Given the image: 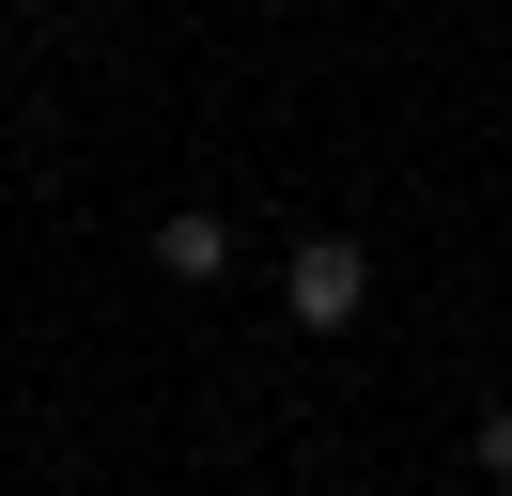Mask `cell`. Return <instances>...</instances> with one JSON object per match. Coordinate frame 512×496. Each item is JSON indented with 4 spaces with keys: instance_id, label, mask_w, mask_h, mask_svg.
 Here are the masks:
<instances>
[{
    "instance_id": "6da1fadb",
    "label": "cell",
    "mask_w": 512,
    "mask_h": 496,
    "mask_svg": "<svg viewBox=\"0 0 512 496\" xmlns=\"http://www.w3.org/2000/svg\"><path fill=\"white\" fill-rule=\"evenodd\" d=\"M357 310H373V248H357V233H311V248H295V326L342 341Z\"/></svg>"
},
{
    "instance_id": "3957f363",
    "label": "cell",
    "mask_w": 512,
    "mask_h": 496,
    "mask_svg": "<svg viewBox=\"0 0 512 496\" xmlns=\"http://www.w3.org/2000/svg\"><path fill=\"white\" fill-rule=\"evenodd\" d=\"M481 481H512V403H497V419H481Z\"/></svg>"
},
{
    "instance_id": "7a4b0ae2",
    "label": "cell",
    "mask_w": 512,
    "mask_h": 496,
    "mask_svg": "<svg viewBox=\"0 0 512 496\" xmlns=\"http://www.w3.org/2000/svg\"><path fill=\"white\" fill-rule=\"evenodd\" d=\"M156 264H171V279H218V264H233V233L187 202V217H156Z\"/></svg>"
}]
</instances>
